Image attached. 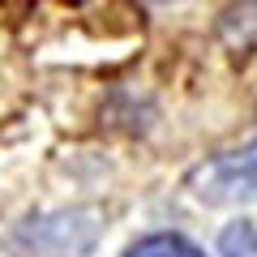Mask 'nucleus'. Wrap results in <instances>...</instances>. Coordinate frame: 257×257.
<instances>
[{"instance_id":"20e7f679","label":"nucleus","mask_w":257,"mask_h":257,"mask_svg":"<svg viewBox=\"0 0 257 257\" xmlns=\"http://www.w3.org/2000/svg\"><path fill=\"white\" fill-rule=\"evenodd\" d=\"M219 257H257V231H253V223H231V227H223Z\"/></svg>"},{"instance_id":"7ed1b4c3","label":"nucleus","mask_w":257,"mask_h":257,"mask_svg":"<svg viewBox=\"0 0 257 257\" xmlns=\"http://www.w3.org/2000/svg\"><path fill=\"white\" fill-rule=\"evenodd\" d=\"M124 257H206V253L197 244H189L184 236H176V231H159V236L138 240Z\"/></svg>"},{"instance_id":"f257e3e1","label":"nucleus","mask_w":257,"mask_h":257,"mask_svg":"<svg viewBox=\"0 0 257 257\" xmlns=\"http://www.w3.org/2000/svg\"><path fill=\"white\" fill-rule=\"evenodd\" d=\"M99 214L94 210H69L52 214V219H30L26 227L13 236V248L26 257H82L90 253L94 236H99Z\"/></svg>"},{"instance_id":"f03ea898","label":"nucleus","mask_w":257,"mask_h":257,"mask_svg":"<svg viewBox=\"0 0 257 257\" xmlns=\"http://www.w3.org/2000/svg\"><path fill=\"white\" fill-rule=\"evenodd\" d=\"M193 193L206 197V202H236V197H253V193H257V146L206 163L202 172L193 176Z\"/></svg>"}]
</instances>
